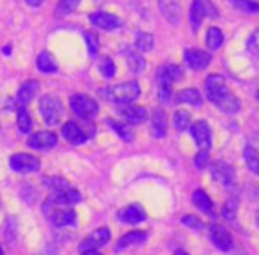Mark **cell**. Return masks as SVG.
<instances>
[{"label": "cell", "instance_id": "cell-1", "mask_svg": "<svg viewBox=\"0 0 259 255\" xmlns=\"http://www.w3.org/2000/svg\"><path fill=\"white\" fill-rule=\"evenodd\" d=\"M206 96L224 114H236L240 110V99L227 89L224 76L209 75L206 78Z\"/></svg>", "mask_w": 259, "mask_h": 255}, {"label": "cell", "instance_id": "cell-2", "mask_svg": "<svg viewBox=\"0 0 259 255\" xmlns=\"http://www.w3.org/2000/svg\"><path fill=\"white\" fill-rule=\"evenodd\" d=\"M181 78V68L176 64H167L160 69L158 75V97L163 103H169L172 97V83Z\"/></svg>", "mask_w": 259, "mask_h": 255}, {"label": "cell", "instance_id": "cell-3", "mask_svg": "<svg viewBox=\"0 0 259 255\" xmlns=\"http://www.w3.org/2000/svg\"><path fill=\"white\" fill-rule=\"evenodd\" d=\"M217 16H219V11L211 4V0H194L192 2L188 20H190L194 32H197L201 29V23L204 22V18H217Z\"/></svg>", "mask_w": 259, "mask_h": 255}, {"label": "cell", "instance_id": "cell-4", "mask_svg": "<svg viewBox=\"0 0 259 255\" xmlns=\"http://www.w3.org/2000/svg\"><path fill=\"white\" fill-rule=\"evenodd\" d=\"M43 211L45 215L50 218V222L54 223L55 227H68L73 225L76 220V215L73 209L66 208V206H57L48 198L47 202L43 204Z\"/></svg>", "mask_w": 259, "mask_h": 255}, {"label": "cell", "instance_id": "cell-5", "mask_svg": "<svg viewBox=\"0 0 259 255\" xmlns=\"http://www.w3.org/2000/svg\"><path fill=\"white\" fill-rule=\"evenodd\" d=\"M69 107L73 114L83 121H91L98 115V103L87 94H73L69 99Z\"/></svg>", "mask_w": 259, "mask_h": 255}, {"label": "cell", "instance_id": "cell-6", "mask_svg": "<svg viewBox=\"0 0 259 255\" xmlns=\"http://www.w3.org/2000/svg\"><path fill=\"white\" fill-rule=\"evenodd\" d=\"M107 97L115 103H132L141 96V87L137 82H124L119 85H112L110 89L105 90Z\"/></svg>", "mask_w": 259, "mask_h": 255}, {"label": "cell", "instance_id": "cell-7", "mask_svg": "<svg viewBox=\"0 0 259 255\" xmlns=\"http://www.w3.org/2000/svg\"><path fill=\"white\" fill-rule=\"evenodd\" d=\"M39 112L48 126H55L61 122L62 114H64V108H62V103L57 96H50V94H48V96L41 97Z\"/></svg>", "mask_w": 259, "mask_h": 255}, {"label": "cell", "instance_id": "cell-8", "mask_svg": "<svg viewBox=\"0 0 259 255\" xmlns=\"http://www.w3.org/2000/svg\"><path fill=\"white\" fill-rule=\"evenodd\" d=\"M9 165H11V169L18 174H30V172H37L39 167H41V163L36 156L25 155V152H18V155L11 156Z\"/></svg>", "mask_w": 259, "mask_h": 255}, {"label": "cell", "instance_id": "cell-9", "mask_svg": "<svg viewBox=\"0 0 259 255\" xmlns=\"http://www.w3.org/2000/svg\"><path fill=\"white\" fill-rule=\"evenodd\" d=\"M110 241V230L107 227L96 229L94 232H91L85 239L80 243V251H89V250H98V248L105 246Z\"/></svg>", "mask_w": 259, "mask_h": 255}, {"label": "cell", "instance_id": "cell-10", "mask_svg": "<svg viewBox=\"0 0 259 255\" xmlns=\"http://www.w3.org/2000/svg\"><path fill=\"white\" fill-rule=\"evenodd\" d=\"M62 137L66 138V140L69 142V144L73 145H80V144H85L87 138L91 137L89 131H85L80 124H76V122L69 121L66 122L64 126H62Z\"/></svg>", "mask_w": 259, "mask_h": 255}, {"label": "cell", "instance_id": "cell-11", "mask_svg": "<svg viewBox=\"0 0 259 255\" xmlns=\"http://www.w3.org/2000/svg\"><path fill=\"white\" fill-rule=\"evenodd\" d=\"M185 64L188 66L194 71H201V69L208 68L209 62H211V55L206 54L202 50H197V48H192V50H185Z\"/></svg>", "mask_w": 259, "mask_h": 255}, {"label": "cell", "instance_id": "cell-12", "mask_svg": "<svg viewBox=\"0 0 259 255\" xmlns=\"http://www.w3.org/2000/svg\"><path fill=\"white\" fill-rule=\"evenodd\" d=\"M190 133H192V137H194L197 147L208 151L209 145H211V131H209V126L206 124L204 121H197L190 126Z\"/></svg>", "mask_w": 259, "mask_h": 255}, {"label": "cell", "instance_id": "cell-13", "mask_svg": "<svg viewBox=\"0 0 259 255\" xmlns=\"http://www.w3.org/2000/svg\"><path fill=\"white\" fill-rule=\"evenodd\" d=\"M29 147L39 149V151H47L57 145V135L52 133V131H37V133L30 135L29 137Z\"/></svg>", "mask_w": 259, "mask_h": 255}, {"label": "cell", "instance_id": "cell-14", "mask_svg": "<svg viewBox=\"0 0 259 255\" xmlns=\"http://www.w3.org/2000/svg\"><path fill=\"white\" fill-rule=\"evenodd\" d=\"M89 22L93 23L94 27H98V29L108 30V32L119 29V25H121L117 16L110 15V13H103V11H98V13L89 15Z\"/></svg>", "mask_w": 259, "mask_h": 255}, {"label": "cell", "instance_id": "cell-15", "mask_svg": "<svg viewBox=\"0 0 259 255\" xmlns=\"http://www.w3.org/2000/svg\"><path fill=\"white\" fill-rule=\"evenodd\" d=\"M117 218L124 223H130V225H137V223L146 220V213H144V209H142V206L132 204V206L122 208L121 211L117 213Z\"/></svg>", "mask_w": 259, "mask_h": 255}, {"label": "cell", "instance_id": "cell-16", "mask_svg": "<svg viewBox=\"0 0 259 255\" xmlns=\"http://www.w3.org/2000/svg\"><path fill=\"white\" fill-rule=\"evenodd\" d=\"M158 8H160V11H162L163 18L169 23H172V25L180 23V18H181L180 0H158Z\"/></svg>", "mask_w": 259, "mask_h": 255}, {"label": "cell", "instance_id": "cell-17", "mask_svg": "<svg viewBox=\"0 0 259 255\" xmlns=\"http://www.w3.org/2000/svg\"><path fill=\"white\" fill-rule=\"evenodd\" d=\"M209 237H211L213 244H215L219 250L222 251H229L231 248H233V237H231V234L227 232L224 227L220 225H213L211 230H209Z\"/></svg>", "mask_w": 259, "mask_h": 255}, {"label": "cell", "instance_id": "cell-18", "mask_svg": "<svg viewBox=\"0 0 259 255\" xmlns=\"http://www.w3.org/2000/svg\"><path fill=\"white\" fill-rule=\"evenodd\" d=\"M211 174L217 181H220L226 186H231L234 183V169L227 165L226 162H215L211 165Z\"/></svg>", "mask_w": 259, "mask_h": 255}, {"label": "cell", "instance_id": "cell-19", "mask_svg": "<svg viewBox=\"0 0 259 255\" xmlns=\"http://www.w3.org/2000/svg\"><path fill=\"white\" fill-rule=\"evenodd\" d=\"M50 200L57 206H73V204H76V202L82 200V195H80V191H76L75 188L69 186V188H66V190L54 193L50 197Z\"/></svg>", "mask_w": 259, "mask_h": 255}, {"label": "cell", "instance_id": "cell-20", "mask_svg": "<svg viewBox=\"0 0 259 255\" xmlns=\"http://www.w3.org/2000/svg\"><path fill=\"white\" fill-rule=\"evenodd\" d=\"M121 115L130 122V124H139V122L148 121V110L144 107H137V105H128L121 110Z\"/></svg>", "mask_w": 259, "mask_h": 255}, {"label": "cell", "instance_id": "cell-21", "mask_svg": "<svg viewBox=\"0 0 259 255\" xmlns=\"http://www.w3.org/2000/svg\"><path fill=\"white\" fill-rule=\"evenodd\" d=\"M37 90H39V83H37L36 80H27V82L23 83L22 87H20L18 96H16V101H18L20 105L30 103V101L36 97Z\"/></svg>", "mask_w": 259, "mask_h": 255}, {"label": "cell", "instance_id": "cell-22", "mask_svg": "<svg viewBox=\"0 0 259 255\" xmlns=\"http://www.w3.org/2000/svg\"><path fill=\"white\" fill-rule=\"evenodd\" d=\"M146 237H148V234L142 232V230H134V232H128L117 241V244H115V250L119 251V250H124V248H128V246L141 244V243H144V241H146Z\"/></svg>", "mask_w": 259, "mask_h": 255}, {"label": "cell", "instance_id": "cell-23", "mask_svg": "<svg viewBox=\"0 0 259 255\" xmlns=\"http://www.w3.org/2000/svg\"><path fill=\"white\" fill-rule=\"evenodd\" d=\"M151 131L156 138L165 137L167 133V119L162 110H155L151 115Z\"/></svg>", "mask_w": 259, "mask_h": 255}, {"label": "cell", "instance_id": "cell-24", "mask_svg": "<svg viewBox=\"0 0 259 255\" xmlns=\"http://www.w3.org/2000/svg\"><path fill=\"white\" fill-rule=\"evenodd\" d=\"M178 103H187L192 107H201L202 105V96L197 89H183L176 94Z\"/></svg>", "mask_w": 259, "mask_h": 255}, {"label": "cell", "instance_id": "cell-25", "mask_svg": "<svg viewBox=\"0 0 259 255\" xmlns=\"http://www.w3.org/2000/svg\"><path fill=\"white\" fill-rule=\"evenodd\" d=\"M194 204H195V208L197 209H201L202 213H208V215H215L213 213V202H211V198L208 197V193H206L204 190H195L194 191Z\"/></svg>", "mask_w": 259, "mask_h": 255}, {"label": "cell", "instance_id": "cell-26", "mask_svg": "<svg viewBox=\"0 0 259 255\" xmlns=\"http://www.w3.org/2000/svg\"><path fill=\"white\" fill-rule=\"evenodd\" d=\"M37 68H39L41 73H47V75H52V73H57V62L52 57V54L48 52H41L37 55Z\"/></svg>", "mask_w": 259, "mask_h": 255}, {"label": "cell", "instance_id": "cell-27", "mask_svg": "<svg viewBox=\"0 0 259 255\" xmlns=\"http://www.w3.org/2000/svg\"><path fill=\"white\" fill-rule=\"evenodd\" d=\"M107 124L110 126L112 131H114L115 135H119L124 142L134 140V131H132V128H128L126 124H121V122L114 121V119H107Z\"/></svg>", "mask_w": 259, "mask_h": 255}, {"label": "cell", "instance_id": "cell-28", "mask_svg": "<svg viewBox=\"0 0 259 255\" xmlns=\"http://www.w3.org/2000/svg\"><path fill=\"white\" fill-rule=\"evenodd\" d=\"M206 44H208L209 50H219L224 44V34L217 27H209L208 32H206Z\"/></svg>", "mask_w": 259, "mask_h": 255}, {"label": "cell", "instance_id": "cell-29", "mask_svg": "<svg viewBox=\"0 0 259 255\" xmlns=\"http://www.w3.org/2000/svg\"><path fill=\"white\" fill-rule=\"evenodd\" d=\"M243 158H245V163H247L248 169H250L255 176H259V151H257V149L245 147Z\"/></svg>", "mask_w": 259, "mask_h": 255}, {"label": "cell", "instance_id": "cell-30", "mask_svg": "<svg viewBox=\"0 0 259 255\" xmlns=\"http://www.w3.org/2000/svg\"><path fill=\"white\" fill-rule=\"evenodd\" d=\"M126 62H128V68L132 73H142L146 68L144 57H142L141 54H137V52H130V54L126 55Z\"/></svg>", "mask_w": 259, "mask_h": 255}, {"label": "cell", "instance_id": "cell-31", "mask_svg": "<svg viewBox=\"0 0 259 255\" xmlns=\"http://www.w3.org/2000/svg\"><path fill=\"white\" fill-rule=\"evenodd\" d=\"M16 122H18V130L22 131V133H30V130H32V119H30L29 112H27V108L23 107V105L18 108Z\"/></svg>", "mask_w": 259, "mask_h": 255}, {"label": "cell", "instance_id": "cell-32", "mask_svg": "<svg viewBox=\"0 0 259 255\" xmlns=\"http://www.w3.org/2000/svg\"><path fill=\"white\" fill-rule=\"evenodd\" d=\"M231 6H234L240 11L247 13V15H254L259 13V2L255 0H231Z\"/></svg>", "mask_w": 259, "mask_h": 255}, {"label": "cell", "instance_id": "cell-33", "mask_svg": "<svg viewBox=\"0 0 259 255\" xmlns=\"http://www.w3.org/2000/svg\"><path fill=\"white\" fill-rule=\"evenodd\" d=\"M135 46H137L139 52H151L153 46H155V37L153 34H139L137 36V41H135Z\"/></svg>", "mask_w": 259, "mask_h": 255}, {"label": "cell", "instance_id": "cell-34", "mask_svg": "<svg viewBox=\"0 0 259 255\" xmlns=\"http://www.w3.org/2000/svg\"><path fill=\"white\" fill-rule=\"evenodd\" d=\"M172 121H174V128H176L178 131H185L188 126H190V114H188L187 110H178L176 114H174Z\"/></svg>", "mask_w": 259, "mask_h": 255}, {"label": "cell", "instance_id": "cell-35", "mask_svg": "<svg viewBox=\"0 0 259 255\" xmlns=\"http://www.w3.org/2000/svg\"><path fill=\"white\" fill-rule=\"evenodd\" d=\"M78 6H80V0H59L57 15L59 16H66V15H69V13L75 11Z\"/></svg>", "mask_w": 259, "mask_h": 255}, {"label": "cell", "instance_id": "cell-36", "mask_svg": "<svg viewBox=\"0 0 259 255\" xmlns=\"http://www.w3.org/2000/svg\"><path fill=\"white\" fill-rule=\"evenodd\" d=\"M45 183H47V186L50 188V190H54V193L69 188V183L66 179H62V177H47Z\"/></svg>", "mask_w": 259, "mask_h": 255}, {"label": "cell", "instance_id": "cell-37", "mask_svg": "<svg viewBox=\"0 0 259 255\" xmlns=\"http://www.w3.org/2000/svg\"><path fill=\"white\" fill-rule=\"evenodd\" d=\"M236 209H238V200L236 198H231V200L226 202L222 209V216L226 220H234L236 218Z\"/></svg>", "mask_w": 259, "mask_h": 255}, {"label": "cell", "instance_id": "cell-38", "mask_svg": "<svg viewBox=\"0 0 259 255\" xmlns=\"http://www.w3.org/2000/svg\"><path fill=\"white\" fill-rule=\"evenodd\" d=\"M100 69H101V75H103L105 78H112V76L115 75V66L110 57H105L103 61H101Z\"/></svg>", "mask_w": 259, "mask_h": 255}, {"label": "cell", "instance_id": "cell-39", "mask_svg": "<svg viewBox=\"0 0 259 255\" xmlns=\"http://www.w3.org/2000/svg\"><path fill=\"white\" fill-rule=\"evenodd\" d=\"M85 41H87V48H89V54L93 55H98V50H100V43H98V36L94 32H85Z\"/></svg>", "mask_w": 259, "mask_h": 255}, {"label": "cell", "instance_id": "cell-40", "mask_svg": "<svg viewBox=\"0 0 259 255\" xmlns=\"http://www.w3.org/2000/svg\"><path fill=\"white\" fill-rule=\"evenodd\" d=\"M247 48L252 55H255V57L259 55V29L250 36V39H248V43H247Z\"/></svg>", "mask_w": 259, "mask_h": 255}, {"label": "cell", "instance_id": "cell-41", "mask_svg": "<svg viewBox=\"0 0 259 255\" xmlns=\"http://www.w3.org/2000/svg\"><path fill=\"white\" fill-rule=\"evenodd\" d=\"M181 222H183L187 227H190V229H194V230H201L202 229V222L199 218H195V216H192V215L183 216V220H181Z\"/></svg>", "mask_w": 259, "mask_h": 255}, {"label": "cell", "instance_id": "cell-42", "mask_svg": "<svg viewBox=\"0 0 259 255\" xmlns=\"http://www.w3.org/2000/svg\"><path fill=\"white\" fill-rule=\"evenodd\" d=\"M209 163V155L206 149H201V151L197 152V156H195V165L199 167V169H204L206 165Z\"/></svg>", "mask_w": 259, "mask_h": 255}, {"label": "cell", "instance_id": "cell-43", "mask_svg": "<svg viewBox=\"0 0 259 255\" xmlns=\"http://www.w3.org/2000/svg\"><path fill=\"white\" fill-rule=\"evenodd\" d=\"M36 255H57V248H55L54 244H47V246L41 248Z\"/></svg>", "mask_w": 259, "mask_h": 255}, {"label": "cell", "instance_id": "cell-44", "mask_svg": "<svg viewBox=\"0 0 259 255\" xmlns=\"http://www.w3.org/2000/svg\"><path fill=\"white\" fill-rule=\"evenodd\" d=\"M25 2H27L29 6H32V8H37V6L43 4V0H25Z\"/></svg>", "mask_w": 259, "mask_h": 255}, {"label": "cell", "instance_id": "cell-45", "mask_svg": "<svg viewBox=\"0 0 259 255\" xmlns=\"http://www.w3.org/2000/svg\"><path fill=\"white\" fill-rule=\"evenodd\" d=\"M82 255H101L98 250H89V251H82Z\"/></svg>", "mask_w": 259, "mask_h": 255}, {"label": "cell", "instance_id": "cell-46", "mask_svg": "<svg viewBox=\"0 0 259 255\" xmlns=\"http://www.w3.org/2000/svg\"><path fill=\"white\" fill-rule=\"evenodd\" d=\"M174 255H188V253H187V251H185V250H178Z\"/></svg>", "mask_w": 259, "mask_h": 255}, {"label": "cell", "instance_id": "cell-47", "mask_svg": "<svg viewBox=\"0 0 259 255\" xmlns=\"http://www.w3.org/2000/svg\"><path fill=\"white\" fill-rule=\"evenodd\" d=\"M255 225H257V229H259V211L255 213Z\"/></svg>", "mask_w": 259, "mask_h": 255}, {"label": "cell", "instance_id": "cell-48", "mask_svg": "<svg viewBox=\"0 0 259 255\" xmlns=\"http://www.w3.org/2000/svg\"><path fill=\"white\" fill-rule=\"evenodd\" d=\"M0 255H4V250H2V246H0Z\"/></svg>", "mask_w": 259, "mask_h": 255}, {"label": "cell", "instance_id": "cell-49", "mask_svg": "<svg viewBox=\"0 0 259 255\" xmlns=\"http://www.w3.org/2000/svg\"><path fill=\"white\" fill-rule=\"evenodd\" d=\"M257 99H259V92H257Z\"/></svg>", "mask_w": 259, "mask_h": 255}]
</instances>
